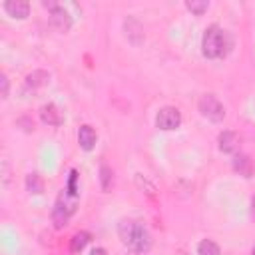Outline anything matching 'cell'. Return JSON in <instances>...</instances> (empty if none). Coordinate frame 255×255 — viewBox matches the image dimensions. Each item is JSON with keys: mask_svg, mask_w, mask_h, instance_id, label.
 <instances>
[{"mask_svg": "<svg viewBox=\"0 0 255 255\" xmlns=\"http://www.w3.org/2000/svg\"><path fill=\"white\" fill-rule=\"evenodd\" d=\"M4 10L12 16V18H26L28 16V12H30V4L28 2H24V0H8V2H4Z\"/></svg>", "mask_w": 255, "mask_h": 255, "instance_id": "52a82bcc", "label": "cell"}, {"mask_svg": "<svg viewBox=\"0 0 255 255\" xmlns=\"http://www.w3.org/2000/svg\"><path fill=\"white\" fill-rule=\"evenodd\" d=\"M199 112H201L207 120H211V122H221V120L225 118V108H223V104H221L215 96H211V94L201 96V100H199Z\"/></svg>", "mask_w": 255, "mask_h": 255, "instance_id": "3957f363", "label": "cell"}, {"mask_svg": "<svg viewBox=\"0 0 255 255\" xmlns=\"http://www.w3.org/2000/svg\"><path fill=\"white\" fill-rule=\"evenodd\" d=\"M235 169L239 173H243L245 177H249L251 175V159L247 155H237L235 157Z\"/></svg>", "mask_w": 255, "mask_h": 255, "instance_id": "5bb4252c", "label": "cell"}, {"mask_svg": "<svg viewBox=\"0 0 255 255\" xmlns=\"http://www.w3.org/2000/svg\"><path fill=\"white\" fill-rule=\"evenodd\" d=\"M90 241V233H86V231H80V233H76L74 237H72V243H70V249L72 251H82L84 247H86V243Z\"/></svg>", "mask_w": 255, "mask_h": 255, "instance_id": "4fadbf2b", "label": "cell"}, {"mask_svg": "<svg viewBox=\"0 0 255 255\" xmlns=\"http://www.w3.org/2000/svg\"><path fill=\"white\" fill-rule=\"evenodd\" d=\"M118 233H120L122 241L128 247H131L133 251H147L151 245V237H149L147 229L137 221H129V219L122 221L118 227Z\"/></svg>", "mask_w": 255, "mask_h": 255, "instance_id": "6da1fadb", "label": "cell"}, {"mask_svg": "<svg viewBox=\"0 0 255 255\" xmlns=\"http://www.w3.org/2000/svg\"><path fill=\"white\" fill-rule=\"evenodd\" d=\"M108 179H110V169L104 165V167H102V181H104L102 185H104V189L108 187Z\"/></svg>", "mask_w": 255, "mask_h": 255, "instance_id": "ac0fdd59", "label": "cell"}, {"mask_svg": "<svg viewBox=\"0 0 255 255\" xmlns=\"http://www.w3.org/2000/svg\"><path fill=\"white\" fill-rule=\"evenodd\" d=\"M26 185H28V189L34 191V193H40V191H42V181H40V177H38L36 173H30V175L26 177Z\"/></svg>", "mask_w": 255, "mask_h": 255, "instance_id": "2e32d148", "label": "cell"}, {"mask_svg": "<svg viewBox=\"0 0 255 255\" xmlns=\"http://www.w3.org/2000/svg\"><path fill=\"white\" fill-rule=\"evenodd\" d=\"M179 124H181V114H179L177 108H171V106L161 108V110L157 112V116H155V126H157L159 129L169 131V129L179 128Z\"/></svg>", "mask_w": 255, "mask_h": 255, "instance_id": "277c9868", "label": "cell"}, {"mask_svg": "<svg viewBox=\"0 0 255 255\" xmlns=\"http://www.w3.org/2000/svg\"><path fill=\"white\" fill-rule=\"evenodd\" d=\"M0 82H2V98H6L8 96V78L0 76Z\"/></svg>", "mask_w": 255, "mask_h": 255, "instance_id": "d6986e66", "label": "cell"}, {"mask_svg": "<svg viewBox=\"0 0 255 255\" xmlns=\"http://www.w3.org/2000/svg\"><path fill=\"white\" fill-rule=\"evenodd\" d=\"M197 255H221L217 243H213L211 239H203L199 245H197Z\"/></svg>", "mask_w": 255, "mask_h": 255, "instance_id": "7c38bea8", "label": "cell"}, {"mask_svg": "<svg viewBox=\"0 0 255 255\" xmlns=\"http://www.w3.org/2000/svg\"><path fill=\"white\" fill-rule=\"evenodd\" d=\"M72 211H74V205H66V203L62 205V201H58V205L54 209V223H56V227H64Z\"/></svg>", "mask_w": 255, "mask_h": 255, "instance_id": "30bf717a", "label": "cell"}, {"mask_svg": "<svg viewBox=\"0 0 255 255\" xmlns=\"http://www.w3.org/2000/svg\"><path fill=\"white\" fill-rule=\"evenodd\" d=\"M253 255H255V247H253Z\"/></svg>", "mask_w": 255, "mask_h": 255, "instance_id": "7402d4cb", "label": "cell"}, {"mask_svg": "<svg viewBox=\"0 0 255 255\" xmlns=\"http://www.w3.org/2000/svg\"><path fill=\"white\" fill-rule=\"evenodd\" d=\"M217 141H219V149H221V151L231 153V151L237 149L239 137H237V133H233V131H223V133H219Z\"/></svg>", "mask_w": 255, "mask_h": 255, "instance_id": "9c48e42d", "label": "cell"}, {"mask_svg": "<svg viewBox=\"0 0 255 255\" xmlns=\"http://www.w3.org/2000/svg\"><path fill=\"white\" fill-rule=\"evenodd\" d=\"M201 48H203V54L207 58H221L225 56L227 52V36L225 32L219 28V26H209L203 34V40H201Z\"/></svg>", "mask_w": 255, "mask_h": 255, "instance_id": "7a4b0ae2", "label": "cell"}, {"mask_svg": "<svg viewBox=\"0 0 255 255\" xmlns=\"http://www.w3.org/2000/svg\"><path fill=\"white\" fill-rule=\"evenodd\" d=\"M50 8H52V12H50V22H52V26H54L56 30H60V32H68L70 26H72V18L68 16V12H66L62 6H54V4H50Z\"/></svg>", "mask_w": 255, "mask_h": 255, "instance_id": "5b68a950", "label": "cell"}, {"mask_svg": "<svg viewBox=\"0 0 255 255\" xmlns=\"http://www.w3.org/2000/svg\"><path fill=\"white\" fill-rule=\"evenodd\" d=\"M40 120L48 126H62L64 116H62V112L56 104H46V106L40 108Z\"/></svg>", "mask_w": 255, "mask_h": 255, "instance_id": "8992f818", "label": "cell"}, {"mask_svg": "<svg viewBox=\"0 0 255 255\" xmlns=\"http://www.w3.org/2000/svg\"><path fill=\"white\" fill-rule=\"evenodd\" d=\"M92 255H106V249H102V247H96V249L92 251Z\"/></svg>", "mask_w": 255, "mask_h": 255, "instance_id": "ffe728a7", "label": "cell"}, {"mask_svg": "<svg viewBox=\"0 0 255 255\" xmlns=\"http://www.w3.org/2000/svg\"><path fill=\"white\" fill-rule=\"evenodd\" d=\"M76 179H78V171L72 169V173H70V183H68V191H70L72 195H76Z\"/></svg>", "mask_w": 255, "mask_h": 255, "instance_id": "e0dca14e", "label": "cell"}, {"mask_svg": "<svg viewBox=\"0 0 255 255\" xmlns=\"http://www.w3.org/2000/svg\"><path fill=\"white\" fill-rule=\"evenodd\" d=\"M48 80H50V76H48L46 72H42V70H36V72H32V74L26 76V84L32 86V88H36V86H44Z\"/></svg>", "mask_w": 255, "mask_h": 255, "instance_id": "8fae6325", "label": "cell"}, {"mask_svg": "<svg viewBox=\"0 0 255 255\" xmlns=\"http://www.w3.org/2000/svg\"><path fill=\"white\" fill-rule=\"evenodd\" d=\"M251 215H253V217H255V197H253V199H251Z\"/></svg>", "mask_w": 255, "mask_h": 255, "instance_id": "44dd1931", "label": "cell"}, {"mask_svg": "<svg viewBox=\"0 0 255 255\" xmlns=\"http://www.w3.org/2000/svg\"><path fill=\"white\" fill-rule=\"evenodd\" d=\"M185 6H187V10H191L193 14H197V16H201L205 10H207V2L205 0H189V2H185Z\"/></svg>", "mask_w": 255, "mask_h": 255, "instance_id": "9a60e30c", "label": "cell"}, {"mask_svg": "<svg viewBox=\"0 0 255 255\" xmlns=\"http://www.w3.org/2000/svg\"><path fill=\"white\" fill-rule=\"evenodd\" d=\"M181 255H185V253H181Z\"/></svg>", "mask_w": 255, "mask_h": 255, "instance_id": "603a6c76", "label": "cell"}, {"mask_svg": "<svg viewBox=\"0 0 255 255\" xmlns=\"http://www.w3.org/2000/svg\"><path fill=\"white\" fill-rule=\"evenodd\" d=\"M96 139H98V135H96L94 128H90V126H82V128H80V131H78V141H80V145H82L86 151H90V149L96 145Z\"/></svg>", "mask_w": 255, "mask_h": 255, "instance_id": "ba28073f", "label": "cell"}]
</instances>
